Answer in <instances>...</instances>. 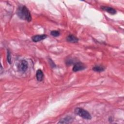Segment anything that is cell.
Returning <instances> with one entry per match:
<instances>
[{
    "label": "cell",
    "instance_id": "3957f363",
    "mask_svg": "<svg viewBox=\"0 0 124 124\" xmlns=\"http://www.w3.org/2000/svg\"><path fill=\"white\" fill-rule=\"evenodd\" d=\"M18 70L22 72H24L26 71V70L28 68V62L26 60H22L21 62L19 63L18 66Z\"/></svg>",
    "mask_w": 124,
    "mask_h": 124
},
{
    "label": "cell",
    "instance_id": "30bf717a",
    "mask_svg": "<svg viewBox=\"0 0 124 124\" xmlns=\"http://www.w3.org/2000/svg\"><path fill=\"white\" fill-rule=\"evenodd\" d=\"M105 67L102 65H97L94 66L93 68V70L95 72H103L105 70Z\"/></svg>",
    "mask_w": 124,
    "mask_h": 124
},
{
    "label": "cell",
    "instance_id": "277c9868",
    "mask_svg": "<svg viewBox=\"0 0 124 124\" xmlns=\"http://www.w3.org/2000/svg\"><path fill=\"white\" fill-rule=\"evenodd\" d=\"M86 68L85 65L81 62H77L73 67V71L74 72H78L79 71L83 70Z\"/></svg>",
    "mask_w": 124,
    "mask_h": 124
},
{
    "label": "cell",
    "instance_id": "7a4b0ae2",
    "mask_svg": "<svg viewBox=\"0 0 124 124\" xmlns=\"http://www.w3.org/2000/svg\"><path fill=\"white\" fill-rule=\"evenodd\" d=\"M75 112L76 114L79 115L80 117L83 118V119L87 120H91L92 119V116L90 113L85 110L84 109L81 108H77L75 109Z\"/></svg>",
    "mask_w": 124,
    "mask_h": 124
},
{
    "label": "cell",
    "instance_id": "ba28073f",
    "mask_svg": "<svg viewBox=\"0 0 124 124\" xmlns=\"http://www.w3.org/2000/svg\"><path fill=\"white\" fill-rule=\"evenodd\" d=\"M73 121V118L70 116H67L58 122L59 124H68L71 123Z\"/></svg>",
    "mask_w": 124,
    "mask_h": 124
},
{
    "label": "cell",
    "instance_id": "6da1fadb",
    "mask_svg": "<svg viewBox=\"0 0 124 124\" xmlns=\"http://www.w3.org/2000/svg\"><path fill=\"white\" fill-rule=\"evenodd\" d=\"M16 14L18 16L22 19L25 20L28 22H30L31 20V13L26 6H20L17 10Z\"/></svg>",
    "mask_w": 124,
    "mask_h": 124
},
{
    "label": "cell",
    "instance_id": "52a82bcc",
    "mask_svg": "<svg viewBox=\"0 0 124 124\" xmlns=\"http://www.w3.org/2000/svg\"><path fill=\"white\" fill-rule=\"evenodd\" d=\"M66 40L70 43H76L78 42V39L73 34H69L66 38Z\"/></svg>",
    "mask_w": 124,
    "mask_h": 124
},
{
    "label": "cell",
    "instance_id": "8fae6325",
    "mask_svg": "<svg viewBox=\"0 0 124 124\" xmlns=\"http://www.w3.org/2000/svg\"><path fill=\"white\" fill-rule=\"evenodd\" d=\"M50 34L52 36H54V37H57L59 36L60 34V32L59 31L57 30H53L51 31L50 32Z\"/></svg>",
    "mask_w": 124,
    "mask_h": 124
},
{
    "label": "cell",
    "instance_id": "8992f818",
    "mask_svg": "<svg viewBox=\"0 0 124 124\" xmlns=\"http://www.w3.org/2000/svg\"><path fill=\"white\" fill-rule=\"evenodd\" d=\"M101 9L105 11H106L107 12L109 13L111 15H115L117 13L115 9H114L112 7H109V6H101Z\"/></svg>",
    "mask_w": 124,
    "mask_h": 124
},
{
    "label": "cell",
    "instance_id": "9c48e42d",
    "mask_svg": "<svg viewBox=\"0 0 124 124\" xmlns=\"http://www.w3.org/2000/svg\"><path fill=\"white\" fill-rule=\"evenodd\" d=\"M44 73L41 69H38L36 73V77L37 80L39 81H42L44 78Z\"/></svg>",
    "mask_w": 124,
    "mask_h": 124
},
{
    "label": "cell",
    "instance_id": "5b68a950",
    "mask_svg": "<svg viewBox=\"0 0 124 124\" xmlns=\"http://www.w3.org/2000/svg\"><path fill=\"white\" fill-rule=\"evenodd\" d=\"M47 37V36L45 34L36 35L33 36L31 38V39H32V41H33L34 42H37L44 40Z\"/></svg>",
    "mask_w": 124,
    "mask_h": 124
},
{
    "label": "cell",
    "instance_id": "7c38bea8",
    "mask_svg": "<svg viewBox=\"0 0 124 124\" xmlns=\"http://www.w3.org/2000/svg\"><path fill=\"white\" fill-rule=\"evenodd\" d=\"M7 59L8 61V62L11 64V53L9 51V50H7Z\"/></svg>",
    "mask_w": 124,
    "mask_h": 124
}]
</instances>
